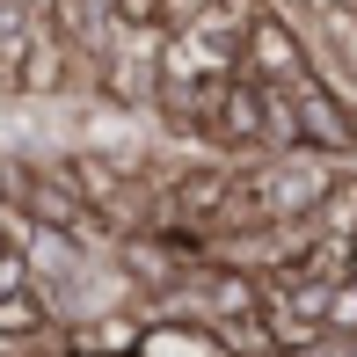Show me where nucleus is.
<instances>
[{
    "label": "nucleus",
    "mask_w": 357,
    "mask_h": 357,
    "mask_svg": "<svg viewBox=\"0 0 357 357\" xmlns=\"http://www.w3.org/2000/svg\"><path fill=\"white\" fill-rule=\"evenodd\" d=\"M139 357H234L219 335H197V328H153Z\"/></svg>",
    "instance_id": "f257e3e1"
},
{
    "label": "nucleus",
    "mask_w": 357,
    "mask_h": 357,
    "mask_svg": "<svg viewBox=\"0 0 357 357\" xmlns=\"http://www.w3.org/2000/svg\"><path fill=\"white\" fill-rule=\"evenodd\" d=\"M73 357H102V350H73Z\"/></svg>",
    "instance_id": "f03ea898"
}]
</instances>
